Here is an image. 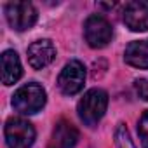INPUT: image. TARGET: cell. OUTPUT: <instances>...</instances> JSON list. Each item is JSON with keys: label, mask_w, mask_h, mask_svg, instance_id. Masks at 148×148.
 Returning <instances> with one entry per match:
<instances>
[{"label": "cell", "mask_w": 148, "mask_h": 148, "mask_svg": "<svg viewBox=\"0 0 148 148\" xmlns=\"http://www.w3.org/2000/svg\"><path fill=\"white\" fill-rule=\"evenodd\" d=\"M106 108H108V94H106V91L98 89V87L89 89L77 105L79 119L87 127L98 125V122L103 119Z\"/></svg>", "instance_id": "cell-1"}, {"label": "cell", "mask_w": 148, "mask_h": 148, "mask_svg": "<svg viewBox=\"0 0 148 148\" xmlns=\"http://www.w3.org/2000/svg\"><path fill=\"white\" fill-rule=\"evenodd\" d=\"M4 134L9 148H32L37 136L33 124L21 117L9 119L4 127Z\"/></svg>", "instance_id": "cell-3"}, {"label": "cell", "mask_w": 148, "mask_h": 148, "mask_svg": "<svg viewBox=\"0 0 148 148\" xmlns=\"http://www.w3.org/2000/svg\"><path fill=\"white\" fill-rule=\"evenodd\" d=\"M86 42L92 49H103L113 37V28L103 14H91L84 23Z\"/></svg>", "instance_id": "cell-4"}, {"label": "cell", "mask_w": 148, "mask_h": 148, "mask_svg": "<svg viewBox=\"0 0 148 148\" xmlns=\"http://www.w3.org/2000/svg\"><path fill=\"white\" fill-rule=\"evenodd\" d=\"M79 138H80V134L75 125H71L66 120H59L52 131L47 148H73L77 145Z\"/></svg>", "instance_id": "cell-9"}, {"label": "cell", "mask_w": 148, "mask_h": 148, "mask_svg": "<svg viewBox=\"0 0 148 148\" xmlns=\"http://www.w3.org/2000/svg\"><path fill=\"white\" fill-rule=\"evenodd\" d=\"M134 91H136L138 98H141L143 101H148V80L146 79H136L134 80Z\"/></svg>", "instance_id": "cell-14"}, {"label": "cell", "mask_w": 148, "mask_h": 148, "mask_svg": "<svg viewBox=\"0 0 148 148\" xmlns=\"http://www.w3.org/2000/svg\"><path fill=\"white\" fill-rule=\"evenodd\" d=\"M115 145H117V148H136V145L131 139V134L124 124H119L115 129Z\"/></svg>", "instance_id": "cell-12"}, {"label": "cell", "mask_w": 148, "mask_h": 148, "mask_svg": "<svg viewBox=\"0 0 148 148\" xmlns=\"http://www.w3.org/2000/svg\"><path fill=\"white\" fill-rule=\"evenodd\" d=\"M86 84V66L79 59L66 63L58 77V87L66 96H75L84 89Z\"/></svg>", "instance_id": "cell-5"}, {"label": "cell", "mask_w": 148, "mask_h": 148, "mask_svg": "<svg viewBox=\"0 0 148 148\" xmlns=\"http://www.w3.org/2000/svg\"><path fill=\"white\" fill-rule=\"evenodd\" d=\"M26 54H28L30 66L35 68V70H42V68L49 66L54 61V58H56V47H54V44L49 38H40V40H35L28 47Z\"/></svg>", "instance_id": "cell-8"}, {"label": "cell", "mask_w": 148, "mask_h": 148, "mask_svg": "<svg viewBox=\"0 0 148 148\" xmlns=\"http://www.w3.org/2000/svg\"><path fill=\"white\" fill-rule=\"evenodd\" d=\"M122 19L129 30L146 32L148 30V2L146 0H134V2L125 4Z\"/></svg>", "instance_id": "cell-7"}, {"label": "cell", "mask_w": 148, "mask_h": 148, "mask_svg": "<svg viewBox=\"0 0 148 148\" xmlns=\"http://www.w3.org/2000/svg\"><path fill=\"white\" fill-rule=\"evenodd\" d=\"M23 75V66L16 51H4L2 52V82L4 86L16 84Z\"/></svg>", "instance_id": "cell-10"}, {"label": "cell", "mask_w": 148, "mask_h": 148, "mask_svg": "<svg viewBox=\"0 0 148 148\" xmlns=\"http://www.w3.org/2000/svg\"><path fill=\"white\" fill-rule=\"evenodd\" d=\"M45 101H47L45 89L37 82H30V84L19 87L12 96L14 110L23 115H33V113L40 112L44 108Z\"/></svg>", "instance_id": "cell-2"}, {"label": "cell", "mask_w": 148, "mask_h": 148, "mask_svg": "<svg viewBox=\"0 0 148 148\" xmlns=\"http://www.w3.org/2000/svg\"><path fill=\"white\" fill-rule=\"evenodd\" d=\"M124 59L127 64L139 68V70H148V38L145 40H134L125 47Z\"/></svg>", "instance_id": "cell-11"}, {"label": "cell", "mask_w": 148, "mask_h": 148, "mask_svg": "<svg viewBox=\"0 0 148 148\" xmlns=\"http://www.w3.org/2000/svg\"><path fill=\"white\" fill-rule=\"evenodd\" d=\"M5 18L12 30L25 32L37 23L38 12L32 2H9L5 5Z\"/></svg>", "instance_id": "cell-6"}, {"label": "cell", "mask_w": 148, "mask_h": 148, "mask_svg": "<svg viewBox=\"0 0 148 148\" xmlns=\"http://www.w3.org/2000/svg\"><path fill=\"white\" fill-rule=\"evenodd\" d=\"M138 134H139L143 148H148V110L138 120Z\"/></svg>", "instance_id": "cell-13"}]
</instances>
